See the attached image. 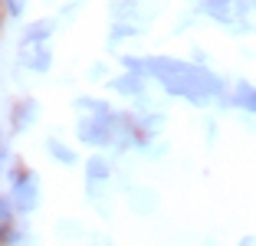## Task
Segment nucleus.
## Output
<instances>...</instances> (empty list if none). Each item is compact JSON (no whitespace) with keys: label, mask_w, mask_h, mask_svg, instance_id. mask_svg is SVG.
Returning <instances> with one entry per match:
<instances>
[{"label":"nucleus","mask_w":256,"mask_h":246,"mask_svg":"<svg viewBox=\"0 0 256 246\" xmlns=\"http://www.w3.org/2000/svg\"><path fill=\"white\" fill-rule=\"evenodd\" d=\"M148 72H154L174 96H184L190 102H204L217 92V79L207 76L204 69L188 66V62H171V60H151Z\"/></svg>","instance_id":"f257e3e1"},{"label":"nucleus","mask_w":256,"mask_h":246,"mask_svg":"<svg viewBox=\"0 0 256 246\" xmlns=\"http://www.w3.org/2000/svg\"><path fill=\"white\" fill-rule=\"evenodd\" d=\"M16 207L20 210H33L36 207V180L33 178H23L16 184Z\"/></svg>","instance_id":"f03ea898"},{"label":"nucleus","mask_w":256,"mask_h":246,"mask_svg":"<svg viewBox=\"0 0 256 246\" xmlns=\"http://www.w3.org/2000/svg\"><path fill=\"white\" fill-rule=\"evenodd\" d=\"M240 102L246 105V108H253V112H256V92H250V89H240Z\"/></svg>","instance_id":"7ed1b4c3"},{"label":"nucleus","mask_w":256,"mask_h":246,"mask_svg":"<svg viewBox=\"0 0 256 246\" xmlns=\"http://www.w3.org/2000/svg\"><path fill=\"white\" fill-rule=\"evenodd\" d=\"M89 174H92V178H106V164H102V161H92L89 164Z\"/></svg>","instance_id":"20e7f679"},{"label":"nucleus","mask_w":256,"mask_h":246,"mask_svg":"<svg viewBox=\"0 0 256 246\" xmlns=\"http://www.w3.org/2000/svg\"><path fill=\"white\" fill-rule=\"evenodd\" d=\"M53 151H56V154H60V158H62V161H72V154H69V151H66V148H60V144H53Z\"/></svg>","instance_id":"39448f33"}]
</instances>
